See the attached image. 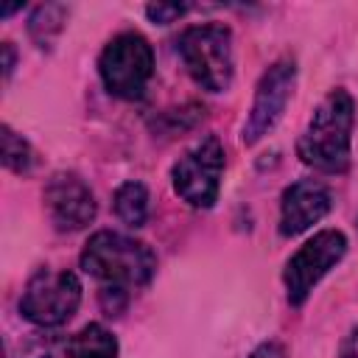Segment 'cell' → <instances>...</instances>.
<instances>
[{
  "mask_svg": "<svg viewBox=\"0 0 358 358\" xmlns=\"http://www.w3.org/2000/svg\"><path fill=\"white\" fill-rule=\"evenodd\" d=\"M355 106L347 90H330L313 109L296 154L305 165L322 173H344L350 165V134H352Z\"/></svg>",
  "mask_w": 358,
  "mask_h": 358,
  "instance_id": "1",
  "label": "cell"
},
{
  "mask_svg": "<svg viewBox=\"0 0 358 358\" xmlns=\"http://www.w3.org/2000/svg\"><path fill=\"white\" fill-rule=\"evenodd\" d=\"M81 268L101 285L129 291L151 282L157 271V257L143 241H134L112 229H101L87 241L81 252Z\"/></svg>",
  "mask_w": 358,
  "mask_h": 358,
  "instance_id": "2",
  "label": "cell"
},
{
  "mask_svg": "<svg viewBox=\"0 0 358 358\" xmlns=\"http://www.w3.org/2000/svg\"><path fill=\"white\" fill-rule=\"evenodd\" d=\"M176 50L193 81L210 92H224L232 84V31L227 25H193L176 39Z\"/></svg>",
  "mask_w": 358,
  "mask_h": 358,
  "instance_id": "3",
  "label": "cell"
},
{
  "mask_svg": "<svg viewBox=\"0 0 358 358\" xmlns=\"http://www.w3.org/2000/svg\"><path fill=\"white\" fill-rule=\"evenodd\" d=\"M98 70H101L103 87L112 95L123 101H137L143 98L154 76V50L148 39L140 34H117L103 48Z\"/></svg>",
  "mask_w": 358,
  "mask_h": 358,
  "instance_id": "4",
  "label": "cell"
},
{
  "mask_svg": "<svg viewBox=\"0 0 358 358\" xmlns=\"http://www.w3.org/2000/svg\"><path fill=\"white\" fill-rule=\"evenodd\" d=\"M81 305V282L73 271H53L39 268L20 299V313L39 324V327H56L64 324Z\"/></svg>",
  "mask_w": 358,
  "mask_h": 358,
  "instance_id": "5",
  "label": "cell"
},
{
  "mask_svg": "<svg viewBox=\"0 0 358 358\" xmlns=\"http://www.w3.org/2000/svg\"><path fill=\"white\" fill-rule=\"evenodd\" d=\"M221 173H224L221 140L215 134H207L190 151H185V157H179V162L171 171V179H173V190L190 207L207 210L218 199Z\"/></svg>",
  "mask_w": 358,
  "mask_h": 358,
  "instance_id": "6",
  "label": "cell"
},
{
  "mask_svg": "<svg viewBox=\"0 0 358 358\" xmlns=\"http://www.w3.org/2000/svg\"><path fill=\"white\" fill-rule=\"evenodd\" d=\"M344 252H347V238L338 229H322L305 246H299V252L285 263L282 271L288 302L302 305L313 291V285L344 257Z\"/></svg>",
  "mask_w": 358,
  "mask_h": 358,
  "instance_id": "7",
  "label": "cell"
},
{
  "mask_svg": "<svg viewBox=\"0 0 358 358\" xmlns=\"http://www.w3.org/2000/svg\"><path fill=\"white\" fill-rule=\"evenodd\" d=\"M294 84H296V64L291 59L274 62L260 76L257 90H255V101H252V109H249V117H246L243 134H241V140L246 145H255L263 134H268L274 129V123L285 112V103L294 92Z\"/></svg>",
  "mask_w": 358,
  "mask_h": 358,
  "instance_id": "8",
  "label": "cell"
},
{
  "mask_svg": "<svg viewBox=\"0 0 358 358\" xmlns=\"http://www.w3.org/2000/svg\"><path fill=\"white\" fill-rule=\"evenodd\" d=\"M45 207H48V215L59 232L84 229L95 218V210H98L90 185L73 171H59L48 179Z\"/></svg>",
  "mask_w": 358,
  "mask_h": 358,
  "instance_id": "9",
  "label": "cell"
},
{
  "mask_svg": "<svg viewBox=\"0 0 358 358\" xmlns=\"http://www.w3.org/2000/svg\"><path fill=\"white\" fill-rule=\"evenodd\" d=\"M330 190L316 179H299L282 193L280 204V232L285 238H294L305 229H310L316 221H322L330 213Z\"/></svg>",
  "mask_w": 358,
  "mask_h": 358,
  "instance_id": "10",
  "label": "cell"
},
{
  "mask_svg": "<svg viewBox=\"0 0 358 358\" xmlns=\"http://www.w3.org/2000/svg\"><path fill=\"white\" fill-rule=\"evenodd\" d=\"M67 358H117V341L103 324H87L67 341Z\"/></svg>",
  "mask_w": 358,
  "mask_h": 358,
  "instance_id": "11",
  "label": "cell"
},
{
  "mask_svg": "<svg viewBox=\"0 0 358 358\" xmlns=\"http://www.w3.org/2000/svg\"><path fill=\"white\" fill-rule=\"evenodd\" d=\"M115 213L129 227H143L148 218V190L143 182H123L115 190Z\"/></svg>",
  "mask_w": 358,
  "mask_h": 358,
  "instance_id": "12",
  "label": "cell"
},
{
  "mask_svg": "<svg viewBox=\"0 0 358 358\" xmlns=\"http://www.w3.org/2000/svg\"><path fill=\"white\" fill-rule=\"evenodd\" d=\"M64 20H67V6H62V3H45V6H36L34 8L31 22H28V31H31V36H34V42L39 48H50L53 39L62 34Z\"/></svg>",
  "mask_w": 358,
  "mask_h": 358,
  "instance_id": "13",
  "label": "cell"
},
{
  "mask_svg": "<svg viewBox=\"0 0 358 358\" xmlns=\"http://www.w3.org/2000/svg\"><path fill=\"white\" fill-rule=\"evenodd\" d=\"M3 165L14 173H28L36 165V154L11 126H3Z\"/></svg>",
  "mask_w": 358,
  "mask_h": 358,
  "instance_id": "14",
  "label": "cell"
},
{
  "mask_svg": "<svg viewBox=\"0 0 358 358\" xmlns=\"http://www.w3.org/2000/svg\"><path fill=\"white\" fill-rule=\"evenodd\" d=\"M185 11H187L185 3H151V6H145L148 20L151 22H159V25H168V22L179 20Z\"/></svg>",
  "mask_w": 358,
  "mask_h": 358,
  "instance_id": "15",
  "label": "cell"
},
{
  "mask_svg": "<svg viewBox=\"0 0 358 358\" xmlns=\"http://www.w3.org/2000/svg\"><path fill=\"white\" fill-rule=\"evenodd\" d=\"M249 358H285V347L280 341H263Z\"/></svg>",
  "mask_w": 358,
  "mask_h": 358,
  "instance_id": "16",
  "label": "cell"
},
{
  "mask_svg": "<svg viewBox=\"0 0 358 358\" xmlns=\"http://www.w3.org/2000/svg\"><path fill=\"white\" fill-rule=\"evenodd\" d=\"M338 358H358V324L344 336L341 350H338Z\"/></svg>",
  "mask_w": 358,
  "mask_h": 358,
  "instance_id": "17",
  "label": "cell"
},
{
  "mask_svg": "<svg viewBox=\"0 0 358 358\" xmlns=\"http://www.w3.org/2000/svg\"><path fill=\"white\" fill-rule=\"evenodd\" d=\"M11 70H14V48H11V42H3V76L8 78Z\"/></svg>",
  "mask_w": 358,
  "mask_h": 358,
  "instance_id": "18",
  "label": "cell"
}]
</instances>
